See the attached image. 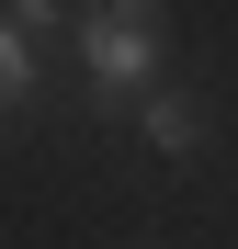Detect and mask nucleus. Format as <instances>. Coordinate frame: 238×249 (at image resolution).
<instances>
[{
    "label": "nucleus",
    "mask_w": 238,
    "mask_h": 249,
    "mask_svg": "<svg viewBox=\"0 0 238 249\" xmlns=\"http://www.w3.org/2000/svg\"><path fill=\"white\" fill-rule=\"evenodd\" d=\"M34 23H46V12H0V113L34 91Z\"/></svg>",
    "instance_id": "7ed1b4c3"
},
{
    "label": "nucleus",
    "mask_w": 238,
    "mask_h": 249,
    "mask_svg": "<svg viewBox=\"0 0 238 249\" xmlns=\"http://www.w3.org/2000/svg\"><path fill=\"white\" fill-rule=\"evenodd\" d=\"M136 124H147V147H170V159L204 147V102H193V91H147V102H136Z\"/></svg>",
    "instance_id": "f03ea898"
},
{
    "label": "nucleus",
    "mask_w": 238,
    "mask_h": 249,
    "mask_svg": "<svg viewBox=\"0 0 238 249\" xmlns=\"http://www.w3.org/2000/svg\"><path fill=\"white\" fill-rule=\"evenodd\" d=\"M79 57H91L102 91H136L159 68V12L147 0H102V12H79Z\"/></svg>",
    "instance_id": "f257e3e1"
}]
</instances>
